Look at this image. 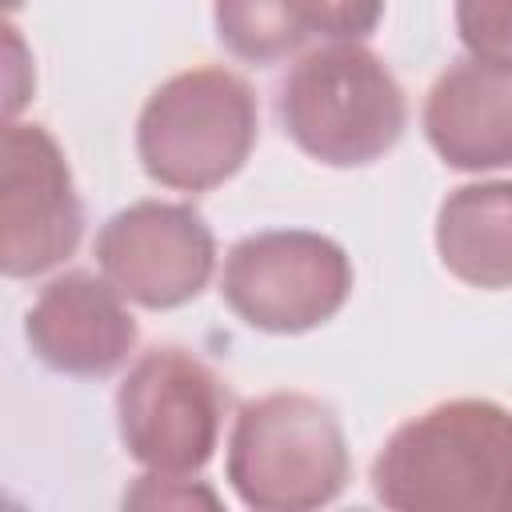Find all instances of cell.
<instances>
[{"label":"cell","mask_w":512,"mask_h":512,"mask_svg":"<svg viewBox=\"0 0 512 512\" xmlns=\"http://www.w3.org/2000/svg\"><path fill=\"white\" fill-rule=\"evenodd\" d=\"M456 32L472 56L512 64V0H456Z\"/></svg>","instance_id":"4fadbf2b"},{"label":"cell","mask_w":512,"mask_h":512,"mask_svg":"<svg viewBox=\"0 0 512 512\" xmlns=\"http://www.w3.org/2000/svg\"><path fill=\"white\" fill-rule=\"evenodd\" d=\"M224 408L228 388L220 376L172 344L144 352L116 388V424L128 456L168 480L192 476L212 460Z\"/></svg>","instance_id":"5b68a950"},{"label":"cell","mask_w":512,"mask_h":512,"mask_svg":"<svg viewBox=\"0 0 512 512\" xmlns=\"http://www.w3.org/2000/svg\"><path fill=\"white\" fill-rule=\"evenodd\" d=\"M260 112L244 76L204 64L168 76L140 108L136 152L144 172L176 192L232 180L256 148Z\"/></svg>","instance_id":"277c9868"},{"label":"cell","mask_w":512,"mask_h":512,"mask_svg":"<svg viewBox=\"0 0 512 512\" xmlns=\"http://www.w3.org/2000/svg\"><path fill=\"white\" fill-rule=\"evenodd\" d=\"M352 292L348 252L320 232L272 228L232 244L224 260V304L260 332L296 336L332 320Z\"/></svg>","instance_id":"8992f818"},{"label":"cell","mask_w":512,"mask_h":512,"mask_svg":"<svg viewBox=\"0 0 512 512\" xmlns=\"http://www.w3.org/2000/svg\"><path fill=\"white\" fill-rule=\"evenodd\" d=\"M96 264L124 300L164 312L204 292L216 268V240L192 204L136 200L96 232Z\"/></svg>","instance_id":"ba28073f"},{"label":"cell","mask_w":512,"mask_h":512,"mask_svg":"<svg viewBox=\"0 0 512 512\" xmlns=\"http://www.w3.org/2000/svg\"><path fill=\"white\" fill-rule=\"evenodd\" d=\"M24 340L40 364L64 376H112L132 356L140 328L116 284L92 272L48 280L24 316Z\"/></svg>","instance_id":"9c48e42d"},{"label":"cell","mask_w":512,"mask_h":512,"mask_svg":"<svg viewBox=\"0 0 512 512\" xmlns=\"http://www.w3.org/2000/svg\"><path fill=\"white\" fill-rule=\"evenodd\" d=\"M372 496L396 512H512V412L480 396L424 408L372 460Z\"/></svg>","instance_id":"6da1fadb"},{"label":"cell","mask_w":512,"mask_h":512,"mask_svg":"<svg viewBox=\"0 0 512 512\" xmlns=\"http://www.w3.org/2000/svg\"><path fill=\"white\" fill-rule=\"evenodd\" d=\"M352 476L336 412L308 392H268L240 404L228 436V484L256 512H312Z\"/></svg>","instance_id":"3957f363"},{"label":"cell","mask_w":512,"mask_h":512,"mask_svg":"<svg viewBox=\"0 0 512 512\" xmlns=\"http://www.w3.org/2000/svg\"><path fill=\"white\" fill-rule=\"evenodd\" d=\"M384 0H216L220 44L248 64H276L308 40H364Z\"/></svg>","instance_id":"8fae6325"},{"label":"cell","mask_w":512,"mask_h":512,"mask_svg":"<svg viewBox=\"0 0 512 512\" xmlns=\"http://www.w3.org/2000/svg\"><path fill=\"white\" fill-rule=\"evenodd\" d=\"M424 136L448 168L512 164V64L468 56L440 72L424 100Z\"/></svg>","instance_id":"30bf717a"},{"label":"cell","mask_w":512,"mask_h":512,"mask_svg":"<svg viewBox=\"0 0 512 512\" xmlns=\"http://www.w3.org/2000/svg\"><path fill=\"white\" fill-rule=\"evenodd\" d=\"M84 204L64 148L44 124L12 120L0 144V268L12 280L40 276L76 252Z\"/></svg>","instance_id":"52a82bcc"},{"label":"cell","mask_w":512,"mask_h":512,"mask_svg":"<svg viewBox=\"0 0 512 512\" xmlns=\"http://www.w3.org/2000/svg\"><path fill=\"white\" fill-rule=\"evenodd\" d=\"M280 128L328 168H364L396 148L408 100L388 64L360 40L304 52L276 88Z\"/></svg>","instance_id":"7a4b0ae2"},{"label":"cell","mask_w":512,"mask_h":512,"mask_svg":"<svg viewBox=\"0 0 512 512\" xmlns=\"http://www.w3.org/2000/svg\"><path fill=\"white\" fill-rule=\"evenodd\" d=\"M436 252L472 288H512V180L452 188L436 212Z\"/></svg>","instance_id":"7c38bea8"}]
</instances>
